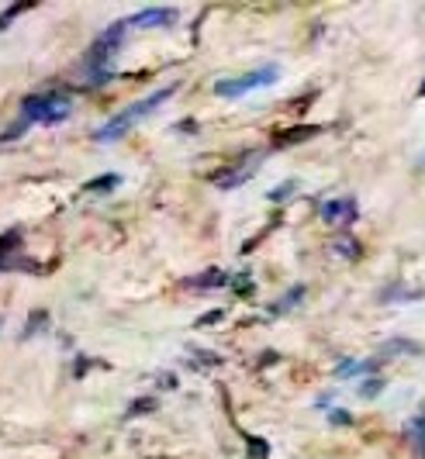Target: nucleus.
I'll list each match as a JSON object with an SVG mask.
<instances>
[{"label": "nucleus", "mask_w": 425, "mask_h": 459, "mask_svg": "<svg viewBox=\"0 0 425 459\" xmlns=\"http://www.w3.org/2000/svg\"><path fill=\"white\" fill-rule=\"evenodd\" d=\"M173 93H177V83H169V87H163V91H152L149 97H142V100H135V104H128L121 115H115L111 121H104V125L94 132V138L97 142H118V138L128 135L139 121H145V117L152 115L156 108H163Z\"/></svg>", "instance_id": "1"}, {"label": "nucleus", "mask_w": 425, "mask_h": 459, "mask_svg": "<svg viewBox=\"0 0 425 459\" xmlns=\"http://www.w3.org/2000/svg\"><path fill=\"white\" fill-rule=\"evenodd\" d=\"M73 115V97L63 91H39L22 100V125H63Z\"/></svg>", "instance_id": "2"}, {"label": "nucleus", "mask_w": 425, "mask_h": 459, "mask_svg": "<svg viewBox=\"0 0 425 459\" xmlns=\"http://www.w3.org/2000/svg\"><path fill=\"white\" fill-rule=\"evenodd\" d=\"M125 31H128V22H115V24H108L94 39V46H91L87 59H83V73H91L94 87L111 76L108 66H111V59H115V52L121 48V42H125Z\"/></svg>", "instance_id": "3"}, {"label": "nucleus", "mask_w": 425, "mask_h": 459, "mask_svg": "<svg viewBox=\"0 0 425 459\" xmlns=\"http://www.w3.org/2000/svg\"><path fill=\"white\" fill-rule=\"evenodd\" d=\"M277 76H281L277 66H260V69H253V73H246V76H236V80H218V83H214V93L225 97V100H236V97H246V93L263 91V87L277 83Z\"/></svg>", "instance_id": "4"}, {"label": "nucleus", "mask_w": 425, "mask_h": 459, "mask_svg": "<svg viewBox=\"0 0 425 459\" xmlns=\"http://www.w3.org/2000/svg\"><path fill=\"white\" fill-rule=\"evenodd\" d=\"M0 270H31L39 273V263L22 259V231H4L0 235Z\"/></svg>", "instance_id": "5"}, {"label": "nucleus", "mask_w": 425, "mask_h": 459, "mask_svg": "<svg viewBox=\"0 0 425 459\" xmlns=\"http://www.w3.org/2000/svg\"><path fill=\"white\" fill-rule=\"evenodd\" d=\"M260 160H263V152H249V156H246V160H239L229 173H218V177H214V184L221 186V190H232V186L246 184V180L256 173V162Z\"/></svg>", "instance_id": "6"}, {"label": "nucleus", "mask_w": 425, "mask_h": 459, "mask_svg": "<svg viewBox=\"0 0 425 459\" xmlns=\"http://www.w3.org/2000/svg\"><path fill=\"white\" fill-rule=\"evenodd\" d=\"M173 22H177L173 7H145V11H135L128 18V28H166V24Z\"/></svg>", "instance_id": "7"}, {"label": "nucleus", "mask_w": 425, "mask_h": 459, "mask_svg": "<svg viewBox=\"0 0 425 459\" xmlns=\"http://www.w3.org/2000/svg\"><path fill=\"white\" fill-rule=\"evenodd\" d=\"M322 218L329 225H350V221H356V201L353 197H335L329 204H322Z\"/></svg>", "instance_id": "8"}, {"label": "nucleus", "mask_w": 425, "mask_h": 459, "mask_svg": "<svg viewBox=\"0 0 425 459\" xmlns=\"http://www.w3.org/2000/svg\"><path fill=\"white\" fill-rule=\"evenodd\" d=\"M225 283H229V276L221 270H208V273L187 280V287H194V290H212V287H225Z\"/></svg>", "instance_id": "9"}, {"label": "nucleus", "mask_w": 425, "mask_h": 459, "mask_svg": "<svg viewBox=\"0 0 425 459\" xmlns=\"http://www.w3.org/2000/svg\"><path fill=\"white\" fill-rule=\"evenodd\" d=\"M118 184H121V177H115V173H111V177H100V180H91V184L83 186V190H87V194H108V190H115Z\"/></svg>", "instance_id": "10"}, {"label": "nucleus", "mask_w": 425, "mask_h": 459, "mask_svg": "<svg viewBox=\"0 0 425 459\" xmlns=\"http://www.w3.org/2000/svg\"><path fill=\"white\" fill-rule=\"evenodd\" d=\"M305 135H318V128H294V132H283L277 138V145H291V142H305Z\"/></svg>", "instance_id": "11"}, {"label": "nucleus", "mask_w": 425, "mask_h": 459, "mask_svg": "<svg viewBox=\"0 0 425 459\" xmlns=\"http://www.w3.org/2000/svg\"><path fill=\"white\" fill-rule=\"evenodd\" d=\"M408 436H412V442L425 453V418H415V421L408 425Z\"/></svg>", "instance_id": "12"}, {"label": "nucleus", "mask_w": 425, "mask_h": 459, "mask_svg": "<svg viewBox=\"0 0 425 459\" xmlns=\"http://www.w3.org/2000/svg\"><path fill=\"white\" fill-rule=\"evenodd\" d=\"M270 456V446L263 438H249V459H266Z\"/></svg>", "instance_id": "13"}, {"label": "nucleus", "mask_w": 425, "mask_h": 459, "mask_svg": "<svg viewBox=\"0 0 425 459\" xmlns=\"http://www.w3.org/2000/svg\"><path fill=\"white\" fill-rule=\"evenodd\" d=\"M31 4H18V7H11V11H0V31H4V24H11L22 11H28Z\"/></svg>", "instance_id": "14"}, {"label": "nucleus", "mask_w": 425, "mask_h": 459, "mask_svg": "<svg viewBox=\"0 0 425 459\" xmlns=\"http://www.w3.org/2000/svg\"><path fill=\"white\" fill-rule=\"evenodd\" d=\"M377 391H380V380H367V384H363V391H360V394H363V397H374Z\"/></svg>", "instance_id": "15"}, {"label": "nucleus", "mask_w": 425, "mask_h": 459, "mask_svg": "<svg viewBox=\"0 0 425 459\" xmlns=\"http://www.w3.org/2000/svg\"><path fill=\"white\" fill-rule=\"evenodd\" d=\"M332 421H343V425H350V414H346V411H332Z\"/></svg>", "instance_id": "16"}, {"label": "nucleus", "mask_w": 425, "mask_h": 459, "mask_svg": "<svg viewBox=\"0 0 425 459\" xmlns=\"http://www.w3.org/2000/svg\"><path fill=\"white\" fill-rule=\"evenodd\" d=\"M422 93H425V87H422Z\"/></svg>", "instance_id": "17"}]
</instances>
